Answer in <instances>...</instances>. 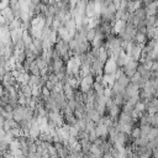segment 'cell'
<instances>
[{
    "instance_id": "9a60e30c",
    "label": "cell",
    "mask_w": 158,
    "mask_h": 158,
    "mask_svg": "<svg viewBox=\"0 0 158 158\" xmlns=\"http://www.w3.org/2000/svg\"><path fill=\"white\" fill-rule=\"evenodd\" d=\"M85 16L86 17H93L95 16V5L93 0H88L86 6H85Z\"/></svg>"
},
{
    "instance_id": "9c48e42d",
    "label": "cell",
    "mask_w": 158,
    "mask_h": 158,
    "mask_svg": "<svg viewBox=\"0 0 158 158\" xmlns=\"http://www.w3.org/2000/svg\"><path fill=\"white\" fill-rule=\"evenodd\" d=\"M157 6H158V1L157 0H153L151 4H148L147 6H144L146 17L147 16H156L157 15Z\"/></svg>"
},
{
    "instance_id": "7c38bea8",
    "label": "cell",
    "mask_w": 158,
    "mask_h": 158,
    "mask_svg": "<svg viewBox=\"0 0 158 158\" xmlns=\"http://www.w3.org/2000/svg\"><path fill=\"white\" fill-rule=\"evenodd\" d=\"M130 83H132V84H135L138 89H142L143 88V85H144V83H146V80H143L142 79V77L139 75V73H135L131 78H130Z\"/></svg>"
},
{
    "instance_id": "d4e9b609",
    "label": "cell",
    "mask_w": 158,
    "mask_h": 158,
    "mask_svg": "<svg viewBox=\"0 0 158 158\" xmlns=\"http://www.w3.org/2000/svg\"><path fill=\"white\" fill-rule=\"evenodd\" d=\"M27 73H28V74H31V75H37V77H40V69H38V67L36 65L35 60H33V62L30 64Z\"/></svg>"
},
{
    "instance_id": "603a6c76",
    "label": "cell",
    "mask_w": 158,
    "mask_h": 158,
    "mask_svg": "<svg viewBox=\"0 0 158 158\" xmlns=\"http://www.w3.org/2000/svg\"><path fill=\"white\" fill-rule=\"evenodd\" d=\"M116 81H117L120 85H122L123 88H126V86L128 85V83H130V78H128L127 75H125L123 72H122V73L120 74V77L116 79Z\"/></svg>"
},
{
    "instance_id": "8d00e7d4",
    "label": "cell",
    "mask_w": 158,
    "mask_h": 158,
    "mask_svg": "<svg viewBox=\"0 0 158 158\" xmlns=\"http://www.w3.org/2000/svg\"><path fill=\"white\" fill-rule=\"evenodd\" d=\"M4 136H5V131L2 128H0V142H2L4 139Z\"/></svg>"
},
{
    "instance_id": "f546056e",
    "label": "cell",
    "mask_w": 158,
    "mask_h": 158,
    "mask_svg": "<svg viewBox=\"0 0 158 158\" xmlns=\"http://www.w3.org/2000/svg\"><path fill=\"white\" fill-rule=\"evenodd\" d=\"M133 109H135V110H137L138 112H144V111H146V104H144V101L138 100V101L135 104Z\"/></svg>"
},
{
    "instance_id": "277c9868",
    "label": "cell",
    "mask_w": 158,
    "mask_h": 158,
    "mask_svg": "<svg viewBox=\"0 0 158 158\" xmlns=\"http://www.w3.org/2000/svg\"><path fill=\"white\" fill-rule=\"evenodd\" d=\"M117 68H118V67H117L115 59H114V58H107V60L104 63L102 74H114Z\"/></svg>"
},
{
    "instance_id": "6da1fadb",
    "label": "cell",
    "mask_w": 158,
    "mask_h": 158,
    "mask_svg": "<svg viewBox=\"0 0 158 158\" xmlns=\"http://www.w3.org/2000/svg\"><path fill=\"white\" fill-rule=\"evenodd\" d=\"M93 84H94V77L90 74V75H86L84 78L80 79V83H79V91L83 93V94H86L89 93L91 89H93Z\"/></svg>"
},
{
    "instance_id": "ba28073f",
    "label": "cell",
    "mask_w": 158,
    "mask_h": 158,
    "mask_svg": "<svg viewBox=\"0 0 158 158\" xmlns=\"http://www.w3.org/2000/svg\"><path fill=\"white\" fill-rule=\"evenodd\" d=\"M131 59H132V58L122 49V51L118 53V56H117V58L115 59V62H116V64H117L118 68H123V67L128 63V60H131Z\"/></svg>"
},
{
    "instance_id": "44dd1931",
    "label": "cell",
    "mask_w": 158,
    "mask_h": 158,
    "mask_svg": "<svg viewBox=\"0 0 158 158\" xmlns=\"http://www.w3.org/2000/svg\"><path fill=\"white\" fill-rule=\"evenodd\" d=\"M144 26L148 27H157V16H147L144 19Z\"/></svg>"
},
{
    "instance_id": "8fae6325",
    "label": "cell",
    "mask_w": 158,
    "mask_h": 158,
    "mask_svg": "<svg viewBox=\"0 0 158 158\" xmlns=\"http://www.w3.org/2000/svg\"><path fill=\"white\" fill-rule=\"evenodd\" d=\"M142 2L141 1H137V0H127V5H126V11L130 12V14H133L137 9L142 7Z\"/></svg>"
},
{
    "instance_id": "4316f807",
    "label": "cell",
    "mask_w": 158,
    "mask_h": 158,
    "mask_svg": "<svg viewBox=\"0 0 158 158\" xmlns=\"http://www.w3.org/2000/svg\"><path fill=\"white\" fill-rule=\"evenodd\" d=\"M158 137V128L157 127H151V130H149V132H148V135H147V141H152V139H154V138H157Z\"/></svg>"
},
{
    "instance_id": "2e32d148",
    "label": "cell",
    "mask_w": 158,
    "mask_h": 158,
    "mask_svg": "<svg viewBox=\"0 0 158 158\" xmlns=\"http://www.w3.org/2000/svg\"><path fill=\"white\" fill-rule=\"evenodd\" d=\"M0 14L2 15V17L5 19V21H6L7 23H10V22L15 19V16H14V14H12V11H11V9H10L9 6H7L6 9H4V10H1Z\"/></svg>"
},
{
    "instance_id": "60d3db41",
    "label": "cell",
    "mask_w": 158,
    "mask_h": 158,
    "mask_svg": "<svg viewBox=\"0 0 158 158\" xmlns=\"http://www.w3.org/2000/svg\"><path fill=\"white\" fill-rule=\"evenodd\" d=\"M60 0H53V2H59Z\"/></svg>"
},
{
    "instance_id": "f35d334b",
    "label": "cell",
    "mask_w": 158,
    "mask_h": 158,
    "mask_svg": "<svg viewBox=\"0 0 158 158\" xmlns=\"http://www.w3.org/2000/svg\"><path fill=\"white\" fill-rule=\"evenodd\" d=\"M4 122H5V118H4V117H2L1 115H0V126H1V127H2V125H4Z\"/></svg>"
},
{
    "instance_id": "f1b7e54d",
    "label": "cell",
    "mask_w": 158,
    "mask_h": 158,
    "mask_svg": "<svg viewBox=\"0 0 158 158\" xmlns=\"http://www.w3.org/2000/svg\"><path fill=\"white\" fill-rule=\"evenodd\" d=\"M41 90H42V86H40V85L32 86V88H31L32 98H41Z\"/></svg>"
},
{
    "instance_id": "484cf974",
    "label": "cell",
    "mask_w": 158,
    "mask_h": 158,
    "mask_svg": "<svg viewBox=\"0 0 158 158\" xmlns=\"http://www.w3.org/2000/svg\"><path fill=\"white\" fill-rule=\"evenodd\" d=\"M21 25H22V22H21V20L20 19H14L7 26H9V30L10 31H12V30H17V28H20L21 27Z\"/></svg>"
},
{
    "instance_id": "ac0fdd59",
    "label": "cell",
    "mask_w": 158,
    "mask_h": 158,
    "mask_svg": "<svg viewBox=\"0 0 158 158\" xmlns=\"http://www.w3.org/2000/svg\"><path fill=\"white\" fill-rule=\"evenodd\" d=\"M89 153H90V156H91L93 158H101V157H102V152H101V149H100L98 146L93 144V143H91V146H90Z\"/></svg>"
},
{
    "instance_id": "e0dca14e",
    "label": "cell",
    "mask_w": 158,
    "mask_h": 158,
    "mask_svg": "<svg viewBox=\"0 0 158 158\" xmlns=\"http://www.w3.org/2000/svg\"><path fill=\"white\" fill-rule=\"evenodd\" d=\"M115 83V77L114 74H102V85L104 86H112V84Z\"/></svg>"
},
{
    "instance_id": "ffe728a7",
    "label": "cell",
    "mask_w": 158,
    "mask_h": 158,
    "mask_svg": "<svg viewBox=\"0 0 158 158\" xmlns=\"http://www.w3.org/2000/svg\"><path fill=\"white\" fill-rule=\"evenodd\" d=\"M22 43H23V46L25 47H27V46H30L31 43H32V36L30 35V32H28V30H25L23 32H22Z\"/></svg>"
},
{
    "instance_id": "4fadbf2b",
    "label": "cell",
    "mask_w": 158,
    "mask_h": 158,
    "mask_svg": "<svg viewBox=\"0 0 158 158\" xmlns=\"http://www.w3.org/2000/svg\"><path fill=\"white\" fill-rule=\"evenodd\" d=\"M94 131H95L96 137H107L109 127H107V126H105V125H102V123H96V126H95Z\"/></svg>"
},
{
    "instance_id": "8992f818",
    "label": "cell",
    "mask_w": 158,
    "mask_h": 158,
    "mask_svg": "<svg viewBox=\"0 0 158 158\" xmlns=\"http://www.w3.org/2000/svg\"><path fill=\"white\" fill-rule=\"evenodd\" d=\"M104 43H105V35L99 32V31H95V36H94L93 41L90 42L91 47L93 48H100L104 46Z\"/></svg>"
},
{
    "instance_id": "836d02e7",
    "label": "cell",
    "mask_w": 158,
    "mask_h": 158,
    "mask_svg": "<svg viewBox=\"0 0 158 158\" xmlns=\"http://www.w3.org/2000/svg\"><path fill=\"white\" fill-rule=\"evenodd\" d=\"M149 70H151V72H158V62H157V60H153V62H152V65H151Z\"/></svg>"
},
{
    "instance_id": "d6a6232c",
    "label": "cell",
    "mask_w": 158,
    "mask_h": 158,
    "mask_svg": "<svg viewBox=\"0 0 158 158\" xmlns=\"http://www.w3.org/2000/svg\"><path fill=\"white\" fill-rule=\"evenodd\" d=\"M94 36H95V30H94V28H91V30H89V31L86 32L85 38H86V41H88V42H91V41H93V38H94Z\"/></svg>"
},
{
    "instance_id": "ab89813d",
    "label": "cell",
    "mask_w": 158,
    "mask_h": 158,
    "mask_svg": "<svg viewBox=\"0 0 158 158\" xmlns=\"http://www.w3.org/2000/svg\"><path fill=\"white\" fill-rule=\"evenodd\" d=\"M83 158H93L91 156H90V153H88V154H84V157Z\"/></svg>"
},
{
    "instance_id": "83f0119b",
    "label": "cell",
    "mask_w": 158,
    "mask_h": 158,
    "mask_svg": "<svg viewBox=\"0 0 158 158\" xmlns=\"http://www.w3.org/2000/svg\"><path fill=\"white\" fill-rule=\"evenodd\" d=\"M15 138H16V137L14 136V133H12V132H11V130H10V131H6V132H5V136H4L2 142H4V143H6V144H9V143H10V142H12Z\"/></svg>"
},
{
    "instance_id": "7402d4cb",
    "label": "cell",
    "mask_w": 158,
    "mask_h": 158,
    "mask_svg": "<svg viewBox=\"0 0 158 158\" xmlns=\"http://www.w3.org/2000/svg\"><path fill=\"white\" fill-rule=\"evenodd\" d=\"M133 42H135V43H137V44L143 46V44L147 42V37H146V35H144V33L137 32V33H136V36H135V38H133Z\"/></svg>"
},
{
    "instance_id": "5bb4252c",
    "label": "cell",
    "mask_w": 158,
    "mask_h": 158,
    "mask_svg": "<svg viewBox=\"0 0 158 158\" xmlns=\"http://www.w3.org/2000/svg\"><path fill=\"white\" fill-rule=\"evenodd\" d=\"M85 114H86V116H88L89 120H91V121L95 122V123H99L101 116L99 115V112H98L95 109H88V110L85 111Z\"/></svg>"
},
{
    "instance_id": "3957f363",
    "label": "cell",
    "mask_w": 158,
    "mask_h": 158,
    "mask_svg": "<svg viewBox=\"0 0 158 158\" xmlns=\"http://www.w3.org/2000/svg\"><path fill=\"white\" fill-rule=\"evenodd\" d=\"M137 67H138V62L131 59V60H128V63L122 68V72H123L125 75H127L128 78H131V77L137 72Z\"/></svg>"
},
{
    "instance_id": "74e56055",
    "label": "cell",
    "mask_w": 158,
    "mask_h": 158,
    "mask_svg": "<svg viewBox=\"0 0 158 158\" xmlns=\"http://www.w3.org/2000/svg\"><path fill=\"white\" fill-rule=\"evenodd\" d=\"M101 158H114V156H112L111 152H110V153H105V154H102Z\"/></svg>"
},
{
    "instance_id": "e575fe53",
    "label": "cell",
    "mask_w": 158,
    "mask_h": 158,
    "mask_svg": "<svg viewBox=\"0 0 158 158\" xmlns=\"http://www.w3.org/2000/svg\"><path fill=\"white\" fill-rule=\"evenodd\" d=\"M9 6V0H0V11Z\"/></svg>"
},
{
    "instance_id": "1f68e13d",
    "label": "cell",
    "mask_w": 158,
    "mask_h": 158,
    "mask_svg": "<svg viewBox=\"0 0 158 158\" xmlns=\"http://www.w3.org/2000/svg\"><path fill=\"white\" fill-rule=\"evenodd\" d=\"M147 147H148L151 151H152V149H154V148H158V137H157V138H154V139H152V141H148Z\"/></svg>"
},
{
    "instance_id": "4dcf8cb0",
    "label": "cell",
    "mask_w": 158,
    "mask_h": 158,
    "mask_svg": "<svg viewBox=\"0 0 158 158\" xmlns=\"http://www.w3.org/2000/svg\"><path fill=\"white\" fill-rule=\"evenodd\" d=\"M79 128L77 127V126H69V136H72V137H77L78 135H79Z\"/></svg>"
},
{
    "instance_id": "cb8c5ba5",
    "label": "cell",
    "mask_w": 158,
    "mask_h": 158,
    "mask_svg": "<svg viewBox=\"0 0 158 158\" xmlns=\"http://www.w3.org/2000/svg\"><path fill=\"white\" fill-rule=\"evenodd\" d=\"M20 91H21V94L26 98V99H28V98H31L32 96V94H31V86L30 85H20Z\"/></svg>"
},
{
    "instance_id": "7a4b0ae2",
    "label": "cell",
    "mask_w": 158,
    "mask_h": 158,
    "mask_svg": "<svg viewBox=\"0 0 158 158\" xmlns=\"http://www.w3.org/2000/svg\"><path fill=\"white\" fill-rule=\"evenodd\" d=\"M46 117H47V120L52 121V122L56 125V127H60V126L64 123L63 115H62L60 111H49V112H47Z\"/></svg>"
},
{
    "instance_id": "52a82bcc",
    "label": "cell",
    "mask_w": 158,
    "mask_h": 158,
    "mask_svg": "<svg viewBox=\"0 0 158 158\" xmlns=\"http://www.w3.org/2000/svg\"><path fill=\"white\" fill-rule=\"evenodd\" d=\"M25 112H26V106H20V105H17V106L12 110V120L19 123L21 120H23Z\"/></svg>"
},
{
    "instance_id": "d590c367",
    "label": "cell",
    "mask_w": 158,
    "mask_h": 158,
    "mask_svg": "<svg viewBox=\"0 0 158 158\" xmlns=\"http://www.w3.org/2000/svg\"><path fill=\"white\" fill-rule=\"evenodd\" d=\"M5 25H9V23L5 21V19L2 17V15L0 14V27H2V26H5Z\"/></svg>"
},
{
    "instance_id": "d6986e66",
    "label": "cell",
    "mask_w": 158,
    "mask_h": 158,
    "mask_svg": "<svg viewBox=\"0 0 158 158\" xmlns=\"http://www.w3.org/2000/svg\"><path fill=\"white\" fill-rule=\"evenodd\" d=\"M146 37L147 40H153L158 37V30L157 27H148L146 28Z\"/></svg>"
},
{
    "instance_id": "7bdbcfd3",
    "label": "cell",
    "mask_w": 158,
    "mask_h": 158,
    "mask_svg": "<svg viewBox=\"0 0 158 158\" xmlns=\"http://www.w3.org/2000/svg\"><path fill=\"white\" fill-rule=\"evenodd\" d=\"M0 143H1V142H0Z\"/></svg>"
},
{
    "instance_id": "5b68a950",
    "label": "cell",
    "mask_w": 158,
    "mask_h": 158,
    "mask_svg": "<svg viewBox=\"0 0 158 158\" xmlns=\"http://www.w3.org/2000/svg\"><path fill=\"white\" fill-rule=\"evenodd\" d=\"M142 48H143V46L137 44V43L133 42V44H132V47L130 48V51L127 52V54H128L133 60H137V62H138V59H139V57H141V54H142Z\"/></svg>"
},
{
    "instance_id": "30bf717a",
    "label": "cell",
    "mask_w": 158,
    "mask_h": 158,
    "mask_svg": "<svg viewBox=\"0 0 158 158\" xmlns=\"http://www.w3.org/2000/svg\"><path fill=\"white\" fill-rule=\"evenodd\" d=\"M40 133H41V131H40V126L37 125L36 121L32 120V123H31V126L28 127V137L36 139V138L40 136Z\"/></svg>"
},
{
    "instance_id": "b9f144b4",
    "label": "cell",
    "mask_w": 158,
    "mask_h": 158,
    "mask_svg": "<svg viewBox=\"0 0 158 158\" xmlns=\"http://www.w3.org/2000/svg\"><path fill=\"white\" fill-rule=\"evenodd\" d=\"M107 1H111V0H107Z\"/></svg>"
}]
</instances>
